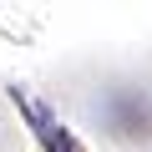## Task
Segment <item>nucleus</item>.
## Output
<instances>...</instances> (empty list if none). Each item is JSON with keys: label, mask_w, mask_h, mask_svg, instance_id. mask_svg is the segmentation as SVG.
<instances>
[{"label": "nucleus", "mask_w": 152, "mask_h": 152, "mask_svg": "<svg viewBox=\"0 0 152 152\" xmlns=\"http://www.w3.org/2000/svg\"><path fill=\"white\" fill-rule=\"evenodd\" d=\"M102 117L117 137H132V142H152V96L137 91V86H117L107 102H102Z\"/></svg>", "instance_id": "obj_1"}, {"label": "nucleus", "mask_w": 152, "mask_h": 152, "mask_svg": "<svg viewBox=\"0 0 152 152\" xmlns=\"http://www.w3.org/2000/svg\"><path fill=\"white\" fill-rule=\"evenodd\" d=\"M10 102H15V112L31 122V132H36V142H41V152H81V142H76V132L46 107V102H36L26 86H10Z\"/></svg>", "instance_id": "obj_2"}]
</instances>
